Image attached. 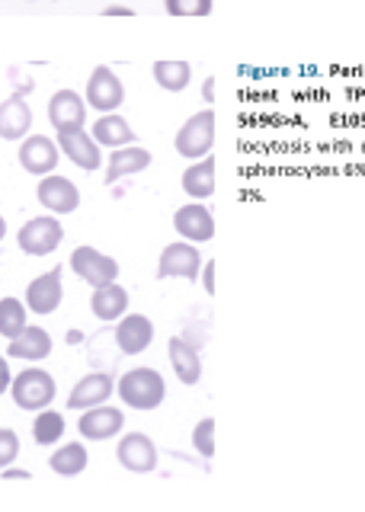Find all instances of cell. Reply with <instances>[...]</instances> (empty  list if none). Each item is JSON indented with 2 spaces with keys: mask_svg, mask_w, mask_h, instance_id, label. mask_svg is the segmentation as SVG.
I'll return each instance as SVG.
<instances>
[{
  "mask_svg": "<svg viewBox=\"0 0 365 512\" xmlns=\"http://www.w3.org/2000/svg\"><path fill=\"white\" fill-rule=\"evenodd\" d=\"M20 167L33 176H49L55 173L58 160H61V148L58 141H52L49 135H26L20 141Z\"/></svg>",
  "mask_w": 365,
  "mask_h": 512,
  "instance_id": "10",
  "label": "cell"
},
{
  "mask_svg": "<svg viewBox=\"0 0 365 512\" xmlns=\"http://www.w3.org/2000/svg\"><path fill=\"white\" fill-rule=\"evenodd\" d=\"M170 16H209L212 0H164Z\"/></svg>",
  "mask_w": 365,
  "mask_h": 512,
  "instance_id": "30",
  "label": "cell"
},
{
  "mask_svg": "<svg viewBox=\"0 0 365 512\" xmlns=\"http://www.w3.org/2000/svg\"><path fill=\"white\" fill-rule=\"evenodd\" d=\"M26 330V304L20 298H4L0 301V336L17 340Z\"/></svg>",
  "mask_w": 365,
  "mask_h": 512,
  "instance_id": "28",
  "label": "cell"
},
{
  "mask_svg": "<svg viewBox=\"0 0 365 512\" xmlns=\"http://www.w3.org/2000/svg\"><path fill=\"white\" fill-rule=\"evenodd\" d=\"M116 343L125 356H141L154 343V324L145 314H125L116 327Z\"/></svg>",
  "mask_w": 365,
  "mask_h": 512,
  "instance_id": "17",
  "label": "cell"
},
{
  "mask_svg": "<svg viewBox=\"0 0 365 512\" xmlns=\"http://www.w3.org/2000/svg\"><path fill=\"white\" fill-rule=\"evenodd\" d=\"M103 13H106V16H132V10H129V7H106Z\"/></svg>",
  "mask_w": 365,
  "mask_h": 512,
  "instance_id": "35",
  "label": "cell"
},
{
  "mask_svg": "<svg viewBox=\"0 0 365 512\" xmlns=\"http://www.w3.org/2000/svg\"><path fill=\"white\" fill-rule=\"evenodd\" d=\"M125 426V413L109 407V404H100V407H90L81 413V420H77V432L87 439V442H103V439H113L119 436Z\"/></svg>",
  "mask_w": 365,
  "mask_h": 512,
  "instance_id": "13",
  "label": "cell"
},
{
  "mask_svg": "<svg viewBox=\"0 0 365 512\" xmlns=\"http://www.w3.org/2000/svg\"><path fill=\"white\" fill-rule=\"evenodd\" d=\"M71 269L81 276L87 285H93V288H103V285H109V282H116L119 279V263L113 260V256H106L103 250H97V247H90V244H84V247H77L74 253H71Z\"/></svg>",
  "mask_w": 365,
  "mask_h": 512,
  "instance_id": "6",
  "label": "cell"
},
{
  "mask_svg": "<svg viewBox=\"0 0 365 512\" xmlns=\"http://www.w3.org/2000/svg\"><path fill=\"white\" fill-rule=\"evenodd\" d=\"M180 186L193 202L212 199V192H215V157L209 154V157L196 160L193 167H186L183 176H180Z\"/></svg>",
  "mask_w": 365,
  "mask_h": 512,
  "instance_id": "23",
  "label": "cell"
},
{
  "mask_svg": "<svg viewBox=\"0 0 365 512\" xmlns=\"http://www.w3.org/2000/svg\"><path fill=\"white\" fill-rule=\"evenodd\" d=\"M116 391H119L125 407H132V410H157V407L164 404V397H167V384H164V375L157 372V368L138 365V368H129V372L119 378Z\"/></svg>",
  "mask_w": 365,
  "mask_h": 512,
  "instance_id": "1",
  "label": "cell"
},
{
  "mask_svg": "<svg viewBox=\"0 0 365 512\" xmlns=\"http://www.w3.org/2000/svg\"><path fill=\"white\" fill-rule=\"evenodd\" d=\"M212 144H215V112L212 109H202L196 116H189L177 132V138H173V148H177V154L186 160L209 157Z\"/></svg>",
  "mask_w": 365,
  "mask_h": 512,
  "instance_id": "3",
  "label": "cell"
},
{
  "mask_svg": "<svg viewBox=\"0 0 365 512\" xmlns=\"http://www.w3.org/2000/svg\"><path fill=\"white\" fill-rule=\"evenodd\" d=\"M10 384H13L10 362H7V356H4V352H0V394H4V391H10Z\"/></svg>",
  "mask_w": 365,
  "mask_h": 512,
  "instance_id": "32",
  "label": "cell"
},
{
  "mask_svg": "<svg viewBox=\"0 0 365 512\" xmlns=\"http://www.w3.org/2000/svg\"><path fill=\"white\" fill-rule=\"evenodd\" d=\"M93 141L100 144V148H125V144H135V128L129 125V119H122L119 112H106L90 128Z\"/></svg>",
  "mask_w": 365,
  "mask_h": 512,
  "instance_id": "21",
  "label": "cell"
},
{
  "mask_svg": "<svg viewBox=\"0 0 365 512\" xmlns=\"http://www.w3.org/2000/svg\"><path fill=\"white\" fill-rule=\"evenodd\" d=\"M65 298V285H61V266L42 272L39 279L29 282L26 288V308L36 314H55Z\"/></svg>",
  "mask_w": 365,
  "mask_h": 512,
  "instance_id": "14",
  "label": "cell"
},
{
  "mask_svg": "<svg viewBox=\"0 0 365 512\" xmlns=\"http://www.w3.org/2000/svg\"><path fill=\"white\" fill-rule=\"evenodd\" d=\"M202 272V253L189 240H173L157 260V279H186L196 282Z\"/></svg>",
  "mask_w": 365,
  "mask_h": 512,
  "instance_id": "5",
  "label": "cell"
},
{
  "mask_svg": "<svg viewBox=\"0 0 365 512\" xmlns=\"http://www.w3.org/2000/svg\"><path fill=\"white\" fill-rule=\"evenodd\" d=\"M148 167H151V151L141 148V144H125V148H116L113 154H109L106 183H119V180H125V176H135Z\"/></svg>",
  "mask_w": 365,
  "mask_h": 512,
  "instance_id": "19",
  "label": "cell"
},
{
  "mask_svg": "<svg viewBox=\"0 0 365 512\" xmlns=\"http://www.w3.org/2000/svg\"><path fill=\"white\" fill-rule=\"evenodd\" d=\"M113 391H116V381L109 378V375H103V372H90V375H84L81 381L74 384V391L68 394V410H90V407H100V404H106L109 397H113Z\"/></svg>",
  "mask_w": 365,
  "mask_h": 512,
  "instance_id": "15",
  "label": "cell"
},
{
  "mask_svg": "<svg viewBox=\"0 0 365 512\" xmlns=\"http://www.w3.org/2000/svg\"><path fill=\"white\" fill-rule=\"evenodd\" d=\"M167 356H170V365H173V375H177L186 388H193V384H199L202 378V359L196 346L183 340V336H173V340L167 343Z\"/></svg>",
  "mask_w": 365,
  "mask_h": 512,
  "instance_id": "20",
  "label": "cell"
},
{
  "mask_svg": "<svg viewBox=\"0 0 365 512\" xmlns=\"http://www.w3.org/2000/svg\"><path fill=\"white\" fill-rule=\"evenodd\" d=\"M17 458H20V436L4 426V429H0V471L10 468Z\"/></svg>",
  "mask_w": 365,
  "mask_h": 512,
  "instance_id": "31",
  "label": "cell"
},
{
  "mask_svg": "<svg viewBox=\"0 0 365 512\" xmlns=\"http://www.w3.org/2000/svg\"><path fill=\"white\" fill-rule=\"evenodd\" d=\"M49 122L55 132L61 128H84L87 122V100L77 90H58L49 100Z\"/></svg>",
  "mask_w": 365,
  "mask_h": 512,
  "instance_id": "16",
  "label": "cell"
},
{
  "mask_svg": "<svg viewBox=\"0 0 365 512\" xmlns=\"http://www.w3.org/2000/svg\"><path fill=\"white\" fill-rule=\"evenodd\" d=\"M52 336L49 330L42 327H26L17 340H10V349H7V359H26V362H42L49 359L52 352Z\"/></svg>",
  "mask_w": 365,
  "mask_h": 512,
  "instance_id": "22",
  "label": "cell"
},
{
  "mask_svg": "<svg viewBox=\"0 0 365 512\" xmlns=\"http://www.w3.org/2000/svg\"><path fill=\"white\" fill-rule=\"evenodd\" d=\"M202 93H205V100H209V103H212V77H209V80H205V87H202Z\"/></svg>",
  "mask_w": 365,
  "mask_h": 512,
  "instance_id": "36",
  "label": "cell"
},
{
  "mask_svg": "<svg viewBox=\"0 0 365 512\" xmlns=\"http://www.w3.org/2000/svg\"><path fill=\"white\" fill-rule=\"evenodd\" d=\"M29 128H33V109H29V103L20 93L7 96V100L0 103V138L23 141L29 135Z\"/></svg>",
  "mask_w": 365,
  "mask_h": 512,
  "instance_id": "18",
  "label": "cell"
},
{
  "mask_svg": "<svg viewBox=\"0 0 365 512\" xmlns=\"http://www.w3.org/2000/svg\"><path fill=\"white\" fill-rule=\"evenodd\" d=\"M193 445L202 458H212L215 455V420L212 416H202L193 429Z\"/></svg>",
  "mask_w": 365,
  "mask_h": 512,
  "instance_id": "29",
  "label": "cell"
},
{
  "mask_svg": "<svg viewBox=\"0 0 365 512\" xmlns=\"http://www.w3.org/2000/svg\"><path fill=\"white\" fill-rule=\"evenodd\" d=\"M58 135V148L61 154H65L74 167H81L87 173L100 170L103 164V154H100V144L93 141V135L87 132V128H61Z\"/></svg>",
  "mask_w": 365,
  "mask_h": 512,
  "instance_id": "9",
  "label": "cell"
},
{
  "mask_svg": "<svg viewBox=\"0 0 365 512\" xmlns=\"http://www.w3.org/2000/svg\"><path fill=\"white\" fill-rule=\"evenodd\" d=\"M173 231L180 234V240H189V244H205V240L215 237V218L205 205L189 202L173 212Z\"/></svg>",
  "mask_w": 365,
  "mask_h": 512,
  "instance_id": "11",
  "label": "cell"
},
{
  "mask_svg": "<svg viewBox=\"0 0 365 512\" xmlns=\"http://www.w3.org/2000/svg\"><path fill=\"white\" fill-rule=\"evenodd\" d=\"M65 429H68L65 416L45 407L33 420V439H36V445H55V442H61V436H65Z\"/></svg>",
  "mask_w": 365,
  "mask_h": 512,
  "instance_id": "27",
  "label": "cell"
},
{
  "mask_svg": "<svg viewBox=\"0 0 365 512\" xmlns=\"http://www.w3.org/2000/svg\"><path fill=\"white\" fill-rule=\"evenodd\" d=\"M87 106H93L100 112V116H106V112H116L122 103H125V87L122 80L116 77L113 68H106V64H97L87 80V93H84Z\"/></svg>",
  "mask_w": 365,
  "mask_h": 512,
  "instance_id": "7",
  "label": "cell"
},
{
  "mask_svg": "<svg viewBox=\"0 0 365 512\" xmlns=\"http://www.w3.org/2000/svg\"><path fill=\"white\" fill-rule=\"evenodd\" d=\"M0 474H4V480H29V477H33V474L23 471V468H13V464H10V468L0 471Z\"/></svg>",
  "mask_w": 365,
  "mask_h": 512,
  "instance_id": "33",
  "label": "cell"
},
{
  "mask_svg": "<svg viewBox=\"0 0 365 512\" xmlns=\"http://www.w3.org/2000/svg\"><path fill=\"white\" fill-rule=\"evenodd\" d=\"M61 240H65V228H61L58 215L29 218L17 234V244L26 256H49L61 247Z\"/></svg>",
  "mask_w": 365,
  "mask_h": 512,
  "instance_id": "4",
  "label": "cell"
},
{
  "mask_svg": "<svg viewBox=\"0 0 365 512\" xmlns=\"http://www.w3.org/2000/svg\"><path fill=\"white\" fill-rule=\"evenodd\" d=\"M90 464V455H87V445L84 442H65L55 448V455L49 458V468L58 474V477H77L84 474Z\"/></svg>",
  "mask_w": 365,
  "mask_h": 512,
  "instance_id": "25",
  "label": "cell"
},
{
  "mask_svg": "<svg viewBox=\"0 0 365 512\" xmlns=\"http://www.w3.org/2000/svg\"><path fill=\"white\" fill-rule=\"evenodd\" d=\"M4 234H7V221H4V215H0V240H4Z\"/></svg>",
  "mask_w": 365,
  "mask_h": 512,
  "instance_id": "37",
  "label": "cell"
},
{
  "mask_svg": "<svg viewBox=\"0 0 365 512\" xmlns=\"http://www.w3.org/2000/svg\"><path fill=\"white\" fill-rule=\"evenodd\" d=\"M36 199L45 212L52 215H71L77 212V205H81V189L74 186V180L68 176H58V173H49L39 180V189H36Z\"/></svg>",
  "mask_w": 365,
  "mask_h": 512,
  "instance_id": "8",
  "label": "cell"
},
{
  "mask_svg": "<svg viewBox=\"0 0 365 512\" xmlns=\"http://www.w3.org/2000/svg\"><path fill=\"white\" fill-rule=\"evenodd\" d=\"M212 272H215V263H209V266H205V272H202V285H205V292H209V295H215V282H212Z\"/></svg>",
  "mask_w": 365,
  "mask_h": 512,
  "instance_id": "34",
  "label": "cell"
},
{
  "mask_svg": "<svg viewBox=\"0 0 365 512\" xmlns=\"http://www.w3.org/2000/svg\"><path fill=\"white\" fill-rule=\"evenodd\" d=\"M157 87H164L170 93H180L189 87V80H193V64L189 61H154L151 68Z\"/></svg>",
  "mask_w": 365,
  "mask_h": 512,
  "instance_id": "26",
  "label": "cell"
},
{
  "mask_svg": "<svg viewBox=\"0 0 365 512\" xmlns=\"http://www.w3.org/2000/svg\"><path fill=\"white\" fill-rule=\"evenodd\" d=\"M55 394H58L55 378L39 365H29L20 375H13L10 397L20 410H45L55 400Z\"/></svg>",
  "mask_w": 365,
  "mask_h": 512,
  "instance_id": "2",
  "label": "cell"
},
{
  "mask_svg": "<svg viewBox=\"0 0 365 512\" xmlns=\"http://www.w3.org/2000/svg\"><path fill=\"white\" fill-rule=\"evenodd\" d=\"M116 458L125 471L148 474L157 468V445L151 442V436H145V432H129V436L119 439Z\"/></svg>",
  "mask_w": 365,
  "mask_h": 512,
  "instance_id": "12",
  "label": "cell"
},
{
  "mask_svg": "<svg viewBox=\"0 0 365 512\" xmlns=\"http://www.w3.org/2000/svg\"><path fill=\"white\" fill-rule=\"evenodd\" d=\"M90 311L97 314L100 320H122L125 311H129V292L119 285V282H109L103 288H93V298H90Z\"/></svg>",
  "mask_w": 365,
  "mask_h": 512,
  "instance_id": "24",
  "label": "cell"
}]
</instances>
